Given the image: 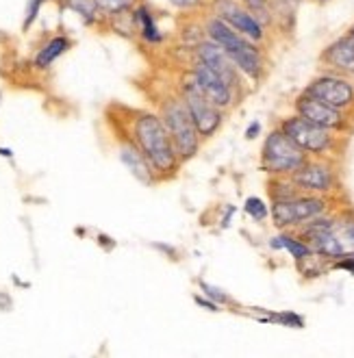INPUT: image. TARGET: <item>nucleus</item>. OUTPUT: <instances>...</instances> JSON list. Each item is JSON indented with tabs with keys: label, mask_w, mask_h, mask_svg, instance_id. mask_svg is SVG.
I'll return each mask as SVG.
<instances>
[{
	"label": "nucleus",
	"mask_w": 354,
	"mask_h": 358,
	"mask_svg": "<svg viewBox=\"0 0 354 358\" xmlns=\"http://www.w3.org/2000/svg\"><path fill=\"white\" fill-rule=\"evenodd\" d=\"M272 246H274V248H285L289 254H292L294 258H298V260L309 258V254H313V250L307 246V243L300 241V239L289 237V235H281V237H276L274 241H272Z\"/></svg>",
	"instance_id": "nucleus-19"
},
{
	"label": "nucleus",
	"mask_w": 354,
	"mask_h": 358,
	"mask_svg": "<svg viewBox=\"0 0 354 358\" xmlns=\"http://www.w3.org/2000/svg\"><path fill=\"white\" fill-rule=\"evenodd\" d=\"M281 130L298 145V148H302L304 152H311V154H321L333 145L330 130L315 126V124H311L309 120H304L300 116L287 118L283 122Z\"/></svg>",
	"instance_id": "nucleus-7"
},
{
	"label": "nucleus",
	"mask_w": 354,
	"mask_h": 358,
	"mask_svg": "<svg viewBox=\"0 0 354 358\" xmlns=\"http://www.w3.org/2000/svg\"><path fill=\"white\" fill-rule=\"evenodd\" d=\"M159 118H161V122H163V126L168 128L172 143H174V150L181 161H187L198 152L200 135L196 130L194 120H191V116H189V109L183 100V96H179V98L170 96L168 100L161 102Z\"/></svg>",
	"instance_id": "nucleus-4"
},
{
	"label": "nucleus",
	"mask_w": 354,
	"mask_h": 358,
	"mask_svg": "<svg viewBox=\"0 0 354 358\" xmlns=\"http://www.w3.org/2000/svg\"><path fill=\"white\" fill-rule=\"evenodd\" d=\"M70 46H72V42H70L66 35H57V37H53L44 48H39V53H37V57H35V65H37L39 70L51 68V65H53L63 53H66Z\"/></svg>",
	"instance_id": "nucleus-18"
},
{
	"label": "nucleus",
	"mask_w": 354,
	"mask_h": 358,
	"mask_svg": "<svg viewBox=\"0 0 354 358\" xmlns=\"http://www.w3.org/2000/svg\"><path fill=\"white\" fill-rule=\"evenodd\" d=\"M350 35H352V37H354V30H352V33H350Z\"/></svg>",
	"instance_id": "nucleus-29"
},
{
	"label": "nucleus",
	"mask_w": 354,
	"mask_h": 358,
	"mask_svg": "<svg viewBox=\"0 0 354 358\" xmlns=\"http://www.w3.org/2000/svg\"><path fill=\"white\" fill-rule=\"evenodd\" d=\"M321 3H324V0H321Z\"/></svg>",
	"instance_id": "nucleus-30"
},
{
	"label": "nucleus",
	"mask_w": 354,
	"mask_h": 358,
	"mask_svg": "<svg viewBox=\"0 0 354 358\" xmlns=\"http://www.w3.org/2000/svg\"><path fill=\"white\" fill-rule=\"evenodd\" d=\"M96 7H98V13L103 15H128L137 5L139 0H94Z\"/></svg>",
	"instance_id": "nucleus-20"
},
{
	"label": "nucleus",
	"mask_w": 354,
	"mask_h": 358,
	"mask_svg": "<svg viewBox=\"0 0 354 358\" xmlns=\"http://www.w3.org/2000/svg\"><path fill=\"white\" fill-rule=\"evenodd\" d=\"M241 3L246 5V9L254 15H265L267 13V5H269V0H241ZM259 20V18H256Z\"/></svg>",
	"instance_id": "nucleus-24"
},
{
	"label": "nucleus",
	"mask_w": 354,
	"mask_h": 358,
	"mask_svg": "<svg viewBox=\"0 0 354 358\" xmlns=\"http://www.w3.org/2000/svg\"><path fill=\"white\" fill-rule=\"evenodd\" d=\"M196 57H198V63L206 65L209 70L215 72L222 80H227V83L231 87L237 85V65L231 61V57L222 51V48L215 44V42H204L198 46V51H196Z\"/></svg>",
	"instance_id": "nucleus-13"
},
{
	"label": "nucleus",
	"mask_w": 354,
	"mask_h": 358,
	"mask_svg": "<svg viewBox=\"0 0 354 358\" xmlns=\"http://www.w3.org/2000/svg\"><path fill=\"white\" fill-rule=\"evenodd\" d=\"M120 159L124 161V165L133 172V176L137 178V181L148 183V185L157 181L150 165H148V161L143 159V154L139 152V148H137V143L133 141L131 133H126V137L120 141Z\"/></svg>",
	"instance_id": "nucleus-15"
},
{
	"label": "nucleus",
	"mask_w": 354,
	"mask_h": 358,
	"mask_svg": "<svg viewBox=\"0 0 354 358\" xmlns=\"http://www.w3.org/2000/svg\"><path fill=\"white\" fill-rule=\"evenodd\" d=\"M256 130H259V124H254V126H250V130H248V139H252V137H256L254 133Z\"/></svg>",
	"instance_id": "nucleus-27"
},
{
	"label": "nucleus",
	"mask_w": 354,
	"mask_h": 358,
	"mask_svg": "<svg viewBox=\"0 0 354 358\" xmlns=\"http://www.w3.org/2000/svg\"><path fill=\"white\" fill-rule=\"evenodd\" d=\"M304 93H309L339 111L354 102V87L346 78H339V76H319L307 87Z\"/></svg>",
	"instance_id": "nucleus-10"
},
{
	"label": "nucleus",
	"mask_w": 354,
	"mask_h": 358,
	"mask_svg": "<svg viewBox=\"0 0 354 358\" xmlns=\"http://www.w3.org/2000/svg\"><path fill=\"white\" fill-rule=\"evenodd\" d=\"M131 22L139 30V35L148 44H159L161 39H163V35H161V30H159V26L154 22V15H152L148 5H137L131 11Z\"/></svg>",
	"instance_id": "nucleus-17"
},
{
	"label": "nucleus",
	"mask_w": 354,
	"mask_h": 358,
	"mask_svg": "<svg viewBox=\"0 0 354 358\" xmlns=\"http://www.w3.org/2000/svg\"><path fill=\"white\" fill-rule=\"evenodd\" d=\"M206 33H209V37H211V42H215L222 51L231 57V61L241 72L248 74L250 78L261 76V70H263L261 53L256 51L252 42H248V37H244L241 33L231 28L227 22L220 20L218 15L206 22Z\"/></svg>",
	"instance_id": "nucleus-3"
},
{
	"label": "nucleus",
	"mask_w": 354,
	"mask_h": 358,
	"mask_svg": "<svg viewBox=\"0 0 354 358\" xmlns=\"http://www.w3.org/2000/svg\"><path fill=\"white\" fill-rule=\"evenodd\" d=\"M246 211H248V215L254 217L256 222H263L267 217V206L259 198H248L246 200Z\"/></svg>",
	"instance_id": "nucleus-22"
},
{
	"label": "nucleus",
	"mask_w": 354,
	"mask_h": 358,
	"mask_svg": "<svg viewBox=\"0 0 354 358\" xmlns=\"http://www.w3.org/2000/svg\"><path fill=\"white\" fill-rule=\"evenodd\" d=\"M296 109H298V116L309 120L311 124L315 126H321L326 130H339L346 126V120L342 116L339 109H335L326 102L317 100V98L309 96V93H302L296 102Z\"/></svg>",
	"instance_id": "nucleus-12"
},
{
	"label": "nucleus",
	"mask_w": 354,
	"mask_h": 358,
	"mask_svg": "<svg viewBox=\"0 0 354 358\" xmlns=\"http://www.w3.org/2000/svg\"><path fill=\"white\" fill-rule=\"evenodd\" d=\"M276 321L285 323V325H294V328H302V317L294 315V313H283V315H276L274 317Z\"/></svg>",
	"instance_id": "nucleus-25"
},
{
	"label": "nucleus",
	"mask_w": 354,
	"mask_h": 358,
	"mask_svg": "<svg viewBox=\"0 0 354 358\" xmlns=\"http://www.w3.org/2000/svg\"><path fill=\"white\" fill-rule=\"evenodd\" d=\"M304 243L319 256L346 258L354 254V220H315L304 228Z\"/></svg>",
	"instance_id": "nucleus-2"
},
{
	"label": "nucleus",
	"mask_w": 354,
	"mask_h": 358,
	"mask_svg": "<svg viewBox=\"0 0 354 358\" xmlns=\"http://www.w3.org/2000/svg\"><path fill=\"white\" fill-rule=\"evenodd\" d=\"M183 100L189 109V116L191 120H194L196 124V130L200 139L202 137H211L215 130L220 128L222 124V113L215 105H211L206 100V98L198 91V87L194 85V80H191V76H187V80L183 83Z\"/></svg>",
	"instance_id": "nucleus-6"
},
{
	"label": "nucleus",
	"mask_w": 354,
	"mask_h": 358,
	"mask_svg": "<svg viewBox=\"0 0 354 358\" xmlns=\"http://www.w3.org/2000/svg\"><path fill=\"white\" fill-rule=\"evenodd\" d=\"M66 5L74 9L78 15H83L85 22H94L98 18V7H96L94 0H66Z\"/></svg>",
	"instance_id": "nucleus-21"
},
{
	"label": "nucleus",
	"mask_w": 354,
	"mask_h": 358,
	"mask_svg": "<svg viewBox=\"0 0 354 358\" xmlns=\"http://www.w3.org/2000/svg\"><path fill=\"white\" fill-rule=\"evenodd\" d=\"M213 7H215L218 18L227 22L231 28H235L237 33H241L244 37L252 42H259L263 37L261 22L256 20L246 7H241L237 0H215Z\"/></svg>",
	"instance_id": "nucleus-9"
},
{
	"label": "nucleus",
	"mask_w": 354,
	"mask_h": 358,
	"mask_svg": "<svg viewBox=\"0 0 354 358\" xmlns=\"http://www.w3.org/2000/svg\"><path fill=\"white\" fill-rule=\"evenodd\" d=\"M324 61L330 63L335 70L354 74V37L348 35L339 42H335L324 53Z\"/></svg>",
	"instance_id": "nucleus-16"
},
{
	"label": "nucleus",
	"mask_w": 354,
	"mask_h": 358,
	"mask_svg": "<svg viewBox=\"0 0 354 358\" xmlns=\"http://www.w3.org/2000/svg\"><path fill=\"white\" fill-rule=\"evenodd\" d=\"M189 76H191V80H194V85L198 87V91L211 105H215L218 109L231 107V102H233V89L235 87H231L227 80H222L215 72L209 70L206 65H202V63L196 61V68H194V72H191Z\"/></svg>",
	"instance_id": "nucleus-11"
},
{
	"label": "nucleus",
	"mask_w": 354,
	"mask_h": 358,
	"mask_svg": "<svg viewBox=\"0 0 354 358\" xmlns=\"http://www.w3.org/2000/svg\"><path fill=\"white\" fill-rule=\"evenodd\" d=\"M131 137L137 143L139 152L148 161L154 178H166L174 174L181 165V159L174 150L168 128L157 113L133 111L131 118Z\"/></svg>",
	"instance_id": "nucleus-1"
},
{
	"label": "nucleus",
	"mask_w": 354,
	"mask_h": 358,
	"mask_svg": "<svg viewBox=\"0 0 354 358\" xmlns=\"http://www.w3.org/2000/svg\"><path fill=\"white\" fill-rule=\"evenodd\" d=\"M46 3V0H28V5H26V13H24V22H22V28L28 30L30 24H33L37 20V15H39V9L42 5Z\"/></svg>",
	"instance_id": "nucleus-23"
},
{
	"label": "nucleus",
	"mask_w": 354,
	"mask_h": 358,
	"mask_svg": "<svg viewBox=\"0 0 354 358\" xmlns=\"http://www.w3.org/2000/svg\"><path fill=\"white\" fill-rule=\"evenodd\" d=\"M307 163V152L289 139L283 130L269 133L261 150V168L269 174H294Z\"/></svg>",
	"instance_id": "nucleus-5"
},
{
	"label": "nucleus",
	"mask_w": 354,
	"mask_h": 358,
	"mask_svg": "<svg viewBox=\"0 0 354 358\" xmlns=\"http://www.w3.org/2000/svg\"><path fill=\"white\" fill-rule=\"evenodd\" d=\"M292 181L298 189L304 191H328L333 189L335 176L330 168L321 165V163H304L292 174Z\"/></svg>",
	"instance_id": "nucleus-14"
},
{
	"label": "nucleus",
	"mask_w": 354,
	"mask_h": 358,
	"mask_svg": "<svg viewBox=\"0 0 354 358\" xmlns=\"http://www.w3.org/2000/svg\"><path fill=\"white\" fill-rule=\"evenodd\" d=\"M283 3H294V0H283Z\"/></svg>",
	"instance_id": "nucleus-28"
},
{
	"label": "nucleus",
	"mask_w": 354,
	"mask_h": 358,
	"mask_svg": "<svg viewBox=\"0 0 354 358\" xmlns=\"http://www.w3.org/2000/svg\"><path fill=\"white\" fill-rule=\"evenodd\" d=\"M324 208V200L309 198V195H296V198L289 200H276L274 206H272V217H274V224L278 228H287L315 220Z\"/></svg>",
	"instance_id": "nucleus-8"
},
{
	"label": "nucleus",
	"mask_w": 354,
	"mask_h": 358,
	"mask_svg": "<svg viewBox=\"0 0 354 358\" xmlns=\"http://www.w3.org/2000/svg\"><path fill=\"white\" fill-rule=\"evenodd\" d=\"M168 3L176 9H198L204 0H168Z\"/></svg>",
	"instance_id": "nucleus-26"
}]
</instances>
